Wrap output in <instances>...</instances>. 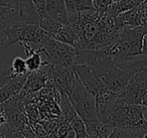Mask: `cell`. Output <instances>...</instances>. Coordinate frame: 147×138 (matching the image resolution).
<instances>
[{"mask_svg": "<svg viewBox=\"0 0 147 138\" xmlns=\"http://www.w3.org/2000/svg\"><path fill=\"white\" fill-rule=\"evenodd\" d=\"M106 87L114 94H118L126 87L137 70L131 63L115 61L108 53H102L91 65Z\"/></svg>", "mask_w": 147, "mask_h": 138, "instance_id": "cell-1", "label": "cell"}, {"mask_svg": "<svg viewBox=\"0 0 147 138\" xmlns=\"http://www.w3.org/2000/svg\"><path fill=\"white\" fill-rule=\"evenodd\" d=\"M144 27H129L120 28L117 39L109 49V55L115 61L130 63L142 55Z\"/></svg>", "mask_w": 147, "mask_h": 138, "instance_id": "cell-2", "label": "cell"}, {"mask_svg": "<svg viewBox=\"0 0 147 138\" xmlns=\"http://www.w3.org/2000/svg\"><path fill=\"white\" fill-rule=\"evenodd\" d=\"M65 93L85 125L99 121L96 98L84 87L75 72L67 83Z\"/></svg>", "mask_w": 147, "mask_h": 138, "instance_id": "cell-3", "label": "cell"}, {"mask_svg": "<svg viewBox=\"0 0 147 138\" xmlns=\"http://www.w3.org/2000/svg\"><path fill=\"white\" fill-rule=\"evenodd\" d=\"M43 66L73 68L77 65V49L51 37L41 49Z\"/></svg>", "mask_w": 147, "mask_h": 138, "instance_id": "cell-4", "label": "cell"}, {"mask_svg": "<svg viewBox=\"0 0 147 138\" xmlns=\"http://www.w3.org/2000/svg\"><path fill=\"white\" fill-rule=\"evenodd\" d=\"M145 121V108L142 104L117 105L111 113L107 125L123 129H134Z\"/></svg>", "mask_w": 147, "mask_h": 138, "instance_id": "cell-5", "label": "cell"}, {"mask_svg": "<svg viewBox=\"0 0 147 138\" xmlns=\"http://www.w3.org/2000/svg\"><path fill=\"white\" fill-rule=\"evenodd\" d=\"M147 97V69L136 72L129 80L126 87L117 94L119 104H142Z\"/></svg>", "mask_w": 147, "mask_h": 138, "instance_id": "cell-6", "label": "cell"}, {"mask_svg": "<svg viewBox=\"0 0 147 138\" xmlns=\"http://www.w3.org/2000/svg\"><path fill=\"white\" fill-rule=\"evenodd\" d=\"M74 72L76 73L77 77L81 81V83L84 85V87L90 92L91 94L95 96V98L102 96L109 92V89L106 87L102 80L99 78L96 72L93 70V68L89 65H81L74 66Z\"/></svg>", "mask_w": 147, "mask_h": 138, "instance_id": "cell-7", "label": "cell"}, {"mask_svg": "<svg viewBox=\"0 0 147 138\" xmlns=\"http://www.w3.org/2000/svg\"><path fill=\"white\" fill-rule=\"evenodd\" d=\"M49 79H51V65H45L38 71L29 73L26 82L19 94L22 97H26L31 94L37 93L45 87Z\"/></svg>", "mask_w": 147, "mask_h": 138, "instance_id": "cell-8", "label": "cell"}, {"mask_svg": "<svg viewBox=\"0 0 147 138\" xmlns=\"http://www.w3.org/2000/svg\"><path fill=\"white\" fill-rule=\"evenodd\" d=\"M144 5V4H143ZM143 5L136 8L130 9L128 11H125L117 16H115L116 25L119 29L125 26L129 27H141L144 26L146 23V15L143 8Z\"/></svg>", "mask_w": 147, "mask_h": 138, "instance_id": "cell-9", "label": "cell"}, {"mask_svg": "<svg viewBox=\"0 0 147 138\" xmlns=\"http://www.w3.org/2000/svg\"><path fill=\"white\" fill-rule=\"evenodd\" d=\"M42 14H45L49 18L63 25H67L69 23L65 0H47L45 12Z\"/></svg>", "mask_w": 147, "mask_h": 138, "instance_id": "cell-10", "label": "cell"}, {"mask_svg": "<svg viewBox=\"0 0 147 138\" xmlns=\"http://www.w3.org/2000/svg\"><path fill=\"white\" fill-rule=\"evenodd\" d=\"M28 75L11 78L3 87L0 88V104L5 103L8 100H10L12 97H14L17 94L20 93L25 82H26Z\"/></svg>", "mask_w": 147, "mask_h": 138, "instance_id": "cell-11", "label": "cell"}, {"mask_svg": "<svg viewBox=\"0 0 147 138\" xmlns=\"http://www.w3.org/2000/svg\"><path fill=\"white\" fill-rule=\"evenodd\" d=\"M18 9L22 22L38 25L39 14L32 0H18Z\"/></svg>", "mask_w": 147, "mask_h": 138, "instance_id": "cell-12", "label": "cell"}, {"mask_svg": "<svg viewBox=\"0 0 147 138\" xmlns=\"http://www.w3.org/2000/svg\"><path fill=\"white\" fill-rule=\"evenodd\" d=\"M20 45L24 49L25 55H26L25 64H26L27 70H28L29 73L40 70L41 68L43 67L41 51H35V49H31L27 43H21Z\"/></svg>", "mask_w": 147, "mask_h": 138, "instance_id": "cell-13", "label": "cell"}, {"mask_svg": "<svg viewBox=\"0 0 147 138\" xmlns=\"http://www.w3.org/2000/svg\"><path fill=\"white\" fill-rule=\"evenodd\" d=\"M67 14L94 10L93 0H65Z\"/></svg>", "mask_w": 147, "mask_h": 138, "instance_id": "cell-14", "label": "cell"}, {"mask_svg": "<svg viewBox=\"0 0 147 138\" xmlns=\"http://www.w3.org/2000/svg\"><path fill=\"white\" fill-rule=\"evenodd\" d=\"M63 24L57 22V21L53 20V19L49 18L45 14L39 15V20H38V26L45 31H47L49 34H51L53 37L59 32V29L63 27Z\"/></svg>", "mask_w": 147, "mask_h": 138, "instance_id": "cell-15", "label": "cell"}, {"mask_svg": "<svg viewBox=\"0 0 147 138\" xmlns=\"http://www.w3.org/2000/svg\"><path fill=\"white\" fill-rule=\"evenodd\" d=\"M7 49L0 45V88L3 87L11 78H13L10 68L5 67V53Z\"/></svg>", "mask_w": 147, "mask_h": 138, "instance_id": "cell-16", "label": "cell"}, {"mask_svg": "<svg viewBox=\"0 0 147 138\" xmlns=\"http://www.w3.org/2000/svg\"><path fill=\"white\" fill-rule=\"evenodd\" d=\"M11 73L13 77H18V76L28 75L29 72L27 70L25 60L21 57H15L11 63Z\"/></svg>", "mask_w": 147, "mask_h": 138, "instance_id": "cell-17", "label": "cell"}, {"mask_svg": "<svg viewBox=\"0 0 147 138\" xmlns=\"http://www.w3.org/2000/svg\"><path fill=\"white\" fill-rule=\"evenodd\" d=\"M109 138H140V134L137 128L123 129V128L114 127Z\"/></svg>", "mask_w": 147, "mask_h": 138, "instance_id": "cell-18", "label": "cell"}, {"mask_svg": "<svg viewBox=\"0 0 147 138\" xmlns=\"http://www.w3.org/2000/svg\"><path fill=\"white\" fill-rule=\"evenodd\" d=\"M40 124L49 133L51 138H57L59 130V119H43L40 120Z\"/></svg>", "mask_w": 147, "mask_h": 138, "instance_id": "cell-19", "label": "cell"}, {"mask_svg": "<svg viewBox=\"0 0 147 138\" xmlns=\"http://www.w3.org/2000/svg\"><path fill=\"white\" fill-rule=\"evenodd\" d=\"M115 0H93L94 8L98 12H106Z\"/></svg>", "mask_w": 147, "mask_h": 138, "instance_id": "cell-20", "label": "cell"}, {"mask_svg": "<svg viewBox=\"0 0 147 138\" xmlns=\"http://www.w3.org/2000/svg\"><path fill=\"white\" fill-rule=\"evenodd\" d=\"M20 132L24 138H38L36 134H35V132L33 131V129L31 128V126L29 125V123L26 124V125L21 129Z\"/></svg>", "mask_w": 147, "mask_h": 138, "instance_id": "cell-21", "label": "cell"}, {"mask_svg": "<svg viewBox=\"0 0 147 138\" xmlns=\"http://www.w3.org/2000/svg\"><path fill=\"white\" fill-rule=\"evenodd\" d=\"M47 0H32L33 4H34L35 8H36L38 14H42L45 12V5H47Z\"/></svg>", "mask_w": 147, "mask_h": 138, "instance_id": "cell-22", "label": "cell"}, {"mask_svg": "<svg viewBox=\"0 0 147 138\" xmlns=\"http://www.w3.org/2000/svg\"><path fill=\"white\" fill-rule=\"evenodd\" d=\"M0 7H9V8H18V4L12 0H0Z\"/></svg>", "mask_w": 147, "mask_h": 138, "instance_id": "cell-23", "label": "cell"}, {"mask_svg": "<svg viewBox=\"0 0 147 138\" xmlns=\"http://www.w3.org/2000/svg\"><path fill=\"white\" fill-rule=\"evenodd\" d=\"M7 123V117L6 114H5L4 108H3L2 104H0V128L4 126Z\"/></svg>", "mask_w": 147, "mask_h": 138, "instance_id": "cell-24", "label": "cell"}, {"mask_svg": "<svg viewBox=\"0 0 147 138\" xmlns=\"http://www.w3.org/2000/svg\"><path fill=\"white\" fill-rule=\"evenodd\" d=\"M142 105L144 106L145 108V113H146V115H145V120L147 121V97L144 99V101L142 102Z\"/></svg>", "mask_w": 147, "mask_h": 138, "instance_id": "cell-25", "label": "cell"}, {"mask_svg": "<svg viewBox=\"0 0 147 138\" xmlns=\"http://www.w3.org/2000/svg\"><path fill=\"white\" fill-rule=\"evenodd\" d=\"M143 8H144V11H145V15H146V22H147V2L143 5Z\"/></svg>", "mask_w": 147, "mask_h": 138, "instance_id": "cell-26", "label": "cell"}, {"mask_svg": "<svg viewBox=\"0 0 147 138\" xmlns=\"http://www.w3.org/2000/svg\"><path fill=\"white\" fill-rule=\"evenodd\" d=\"M1 41H2V30H0V43H1Z\"/></svg>", "mask_w": 147, "mask_h": 138, "instance_id": "cell-27", "label": "cell"}, {"mask_svg": "<svg viewBox=\"0 0 147 138\" xmlns=\"http://www.w3.org/2000/svg\"><path fill=\"white\" fill-rule=\"evenodd\" d=\"M0 30H2V29H0Z\"/></svg>", "mask_w": 147, "mask_h": 138, "instance_id": "cell-28", "label": "cell"}]
</instances>
